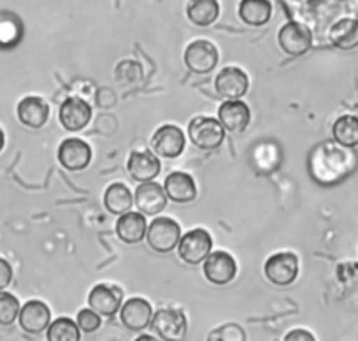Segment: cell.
I'll return each instance as SVG.
<instances>
[{
  "instance_id": "obj_2",
  "label": "cell",
  "mask_w": 358,
  "mask_h": 341,
  "mask_svg": "<svg viewBox=\"0 0 358 341\" xmlns=\"http://www.w3.org/2000/svg\"><path fill=\"white\" fill-rule=\"evenodd\" d=\"M181 239V227L176 220L167 216H158L148 225L146 241L151 250L158 253H169L174 250Z\"/></svg>"
},
{
  "instance_id": "obj_1",
  "label": "cell",
  "mask_w": 358,
  "mask_h": 341,
  "mask_svg": "<svg viewBox=\"0 0 358 341\" xmlns=\"http://www.w3.org/2000/svg\"><path fill=\"white\" fill-rule=\"evenodd\" d=\"M358 167V155L353 148L341 146L334 141H323L313 148L308 158V169L313 180L320 185H336L346 180Z\"/></svg>"
},
{
  "instance_id": "obj_16",
  "label": "cell",
  "mask_w": 358,
  "mask_h": 341,
  "mask_svg": "<svg viewBox=\"0 0 358 341\" xmlns=\"http://www.w3.org/2000/svg\"><path fill=\"white\" fill-rule=\"evenodd\" d=\"M218 122L229 132H244L251 122V113L246 102L225 101L218 109Z\"/></svg>"
},
{
  "instance_id": "obj_3",
  "label": "cell",
  "mask_w": 358,
  "mask_h": 341,
  "mask_svg": "<svg viewBox=\"0 0 358 341\" xmlns=\"http://www.w3.org/2000/svg\"><path fill=\"white\" fill-rule=\"evenodd\" d=\"M188 136L195 146L209 151L222 146L225 139V129L218 120L209 118V116H197L188 125Z\"/></svg>"
},
{
  "instance_id": "obj_28",
  "label": "cell",
  "mask_w": 358,
  "mask_h": 341,
  "mask_svg": "<svg viewBox=\"0 0 358 341\" xmlns=\"http://www.w3.org/2000/svg\"><path fill=\"white\" fill-rule=\"evenodd\" d=\"M332 136L341 146H358V118L355 115H343L334 122Z\"/></svg>"
},
{
  "instance_id": "obj_33",
  "label": "cell",
  "mask_w": 358,
  "mask_h": 341,
  "mask_svg": "<svg viewBox=\"0 0 358 341\" xmlns=\"http://www.w3.org/2000/svg\"><path fill=\"white\" fill-rule=\"evenodd\" d=\"M208 341H246V333L239 323H225L211 330Z\"/></svg>"
},
{
  "instance_id": "obj_21",
  "label": "cell",
  "mask_w": 358,
  "mask_h": 341,
  "mask_svg": "<svg viewBox=\"0 0 358 341\" xmlns=\"http://www.w3.org/2000/svg\"><path fill=\"white\" fill-rule=\"evenodd\" d=\"M130 176L137 181H151L160 173V160L150 151H132L127 164Z\"/></svg>"
},
{
  "instance_id": "obj_6",
  "label": "cell",
  "mask_w": 358,
  "mask_h": 341,
  "mask_svg": "<svg viewBox=\"0 0 358 341\" xmlns=\"http://www.w3.org/2000/svg\"><path fill=\"white\" fill-rule=\"evenodd\" d=\"M211 248L213 239L208 230L204 229L190 230L179 239L178 244L179 257L187 264H192V266L204 263L208 259V255L211 253Z\"/></svg>"
},
{
  "instance_id": "obj_17",
  "label": "cell",
  "mask_w": 358,
  "mask_h": 341,
  "mask_svg": "<svg viewBox=\"0 0 358 341\" xmlns=\"http://www.w3.org/2000/svg\"><path fill=\"white\" fill-rule=\"evenodd\" d=\"M20 327L29 334H39L51 323V312L46 302L29 301L20 309Z\"/></svg>"
},
{
  "instance_id": "obj_36",
  "label": "cell",
  "mask_w": 358,
  "mask_h": 341,
  "mask_svg": "<svg viewBox=\"0 0 358 341\" xmlns=\"http://www.w3.org/2000/svg\"><path fill=\"white\" fill-rule=\"evenodd\" d=\"M283 341H316V337L306 329H294L285 336Z\"/></svg>"
},
{
  "instance_id": "obj_8",
  "label": "cell",
  "mask_w": 358,
  "mask_h": 341,
  "mask_svg": "<svg viewBox=\"0 0 358 341\" xmlns=\"http://www.w3.org/2000/svg\"><path fill=\"white\" fill-rule=\"evenodd\" d=\"M185 64L195 74H209L218 64V50L206 39L194 41L185 51Z\"/></svg>"
},
{
  "instance_id": "obj_30",
  "label": "cell",
  "mask_w": 358,
  "mask_h": 341,
  "mask_svg": "<svg viewBox=\"0 0 358 341\" xmlns=\"http://www.w3.org/2000/svg\"><path fill=\"white\" fill-rule=\"evenodd\" d=\"M115 78L118 85L127 88H136L139 87L144 79L143 67H141L139 62L136 60H123L120 62L118 67L115 71Z\"/></svg>"
},
{
  "instance_id": "obj_14",
  "label": "cell",
  "mask_w": 358,
  "mask_h": 341,
  "mask_svg": "<svg viewBox=\"0 0 358 341\" xmlns=\"http://www.w3.org/2000/svg\"><path fill=\"white\" fill-rule=\"evenodd\" d=\"M248 87H250V79L239 67H225L216 76V92L229 101L244 97Z\"/></svg>"
},
{
  "instance_id": "obj_13",
  "label": "cell",
  "mask_w": 358,
  "mask_h": 341,
  "mask_svg": "<svg viewBox=\"0 0 358 341\" xmlns=\"http://www.w3.org/2000/svg\"><path fill=\"white\" fill-rule=\"evenodd\" d=\"M120 320L130 330H144L153 320V308L143 298H130L120 308Z\"/></svg>"
},
{
  "instance_id": "obj_34",
  "label": "cell",
  "mask_w": 358,
  "mask_h": 341,
  "mask_svg": "<svg viewBox=\"0 0 358 341\" xmlns=\"http://www.w3.org/2000/svg\"><path fill=\"white\" fill-rule=\"evenodd\" d=\"M76 323H78L83 333H95L102 326L101 315L97 312H94L92 308L81 309L78 313V322Z\"/></svg>"
},
{
  "instance_id": "obj_22",
  "label": "cell",
  "mask_w": 358,
  "mask_h": 341,
  "mask_svg": "<svg viewBox=\"0 0 358 341\" xmlns=\"http://www.w3.org/2000/svg\"><path fill=\"white\" fill-rule=\"evenodd\" d=\"M146 230L148 223L143 213L129 211L125 215H120L118 222H116V234L127 244H136L143 241Z\"/></svg>"
},
{
  "instance_id": "obj_25",
  "label": "cell",
  "mask_w": 358,
  "mask_h": 341,
  "mask_svg": "<svg viewBox=\"0 0 358 341\" xmlns=\"http://www.w3.org/2000/svg\"><path fill=\"white\" fill-rule=\"evenodd\" d=\"M187 15L194 25L209 27L220 16L218 0H190L187 6Z\"/></svg>"
},
{
  "instance_id": "obj_12",
  "label": "cell",
  "mask_w": 358,
  "mask_h": 341,
  "mask_svg": "<svg viewBox=\"0 0 358 341\" xmlns=\"http://www.w3.org/2000/svg\"><path fill=\"white\" fill-rule=\"evenodd\" d=\"M134 202L143 215H158L167 206V194L164 190V185H158L155 181H144L136 188Z\"/></svg>"
},
{
  "instance_id": "obj_35",
  "label": "cell",
  "mask_w": 358,
  "mask_h": 341,
  "mask_svg": "<svg viewBox=\"0 0 358 341\" xmlns=\"http://www.w3.org/2000/svg\"><path fill=\"white\" fill-rule=\"evenodd\" d=\"M13 280V267L6 259L0 257V291H4Z\"/></svg>"
},
{
  "instance_id": "obj_5",
  "label": "cell",
  "mask_w": 358,
  "mask_h": 341,
  "mask_svg": "<svg viewBox=\"0 0 358 341\" xmlns=\"http://www.w3.org/2000/svg\"><path fill=\"white\" fill-rule=\"evenodd\" d=\"M264 273L271 284L278 287H287L294 284L299 274V259L292 251L271 255L264 266Z\"/></svg>"
},
{
  "instance_id": "obj_26",
  "label": "cell",
  "mask_w": 358,
  "mask_h": 341,
  "mask_svg": "<svg viewBox=\"0 0 358 341\" xmlns=\"http://www.w3.org/2000/svg\"><path fill=\"white\" fill-rule=\"evenodd\" d=\"M134 204V197L123 183L109 185L104 194V206L113 215H125Z\"/></svg>"
},
{
  "instance_id": "obj_37",
  "label": "cell",
  "mask_w": 358,
  "mask_h": 341,
  "mask_svg": "<svg viewBox=\"0 0 358 341\" xmlns=\"http://www.w3.org/2000/svg\"><path fill=\"white\" fill-rule=\"evenodd\" d=\"M136 341H160V340H157V337L151 336V334H141V336H137Z\"/></svg>"
},
{
  "instance_id": "obj_4",
  "label": "cell",
  "mask_w": 358,
  "mask_h": 341,
  "mask_svg": "<svg viewBox=\"0 0 358 341\" xmlns=\"http://www.w3.org/2000/svg\"><path fill=\"white\" fill-rule=\"evenodd\" d=\"M155 333L164 341H183L188 330V320L181 309L162 308L151 320Z\"/></svg>"
},
{
  "instance_id": "obj_32",
  "label": "cell",
  "mask_w": 358,
  "mask_h": 341,
  "mask_svg": "<svg viewBox=\"0 0 358 341\" xmlns=\"http://www.w3.org/2000/svg\"><path fill=\"white\" fill-rule=\"evenodd\" d=\"M20 301L9 292L0 291V326H11L20 315Z\"/></svg>"
},
{
  "instance_id": "obj_27",
  "label": "cell",
  "mask_w": 358,
  "mask_h": 341,
  "mask_svg": "<svg viewBox=\"0 0 358 341\" xmlns=\"http://www.w3.org/2000/svg\"><path fill=\"white\" fill-rule=\"evenodd\" d=\"M251 160L260 173H273L281 162V151L274 143H258L251 150Z\"/></svg>"
},
{
  "instance_id": "obj_11",
  "label": "cell",
  "mask_w": 358,
  "mask_h": 341,
  "mask_svg": "<svg viewBox=\"0 0 358 341\" xmlns=\"http://www.w3.org/2000/svg\"><path fill=\"white\" fill-rule=\"evenodd\" d=\"M151 146L158 157L176 158L185 150V134L176 125H162L151 137Z\"/></svg>"
},
{
  "instance_id": "obj_31",
  "label": "cell",
  "mask_w": 358,
  "mask_h": 341,
  "mask_svg": "<svg viewBox=\"0 0 358 341\" xmlns=\"http://www.w3.org/2000/svg\"><path fill=\"white\" fill-rule=\"evenodd\" d=\"M22 22L11 13H0V46H15L22 39Z\"/></svg>"
},
{
  "instance_id": "obj_10",
  "label": "cell",
  "mask_w": 358,
  "mask_h": 341,
  "mask_svg": "<svg viewBox=\"0 0 358 341\" xmlns=\"http://www.w3.org/2000/svg\"><path fill=\"white\" fill-rule=\"evenodd\" d=\"M237 263L227 251L209 253L204 260V277L215 285H227L236 278Z\"/></svg>"
},
{
  "instance_id": "obj_24",
  "label": "cell",
  "mask_w": 358,
  "mask_h": 341,
  "mask_svg": "<svg viewBox=\"0 0 358 341\" xmlns=\"http://www.w3.org/2000/svg\"><path fill=\"white\" fill-rule=\"evenodd\" d=\"M239 16L246 25L264 27L273 16V4L268 0H241Z\"/></svg>"
},
{
  "instance_id": "obj_20",
  "label": "cell",
  "mask_w": 358,
  "mask_h": 341,
  "mask_svg": "<svg viewBox=\"0 0 358 341\" xmlns=\"http://www.w3.org/2000/svg\"><path fill=\"white\" fill-rule=\"evenodd\" d=\"M50 106L41 97H25L18 104V120L30 129H41L48 122Z\"/></svg>"
},
{
  "instance_id": "obj_19",
  "label": "cell",
  "mask_w": 358,
  "mask_h": 341,
  "mask_svg": "<svg viewBox=\"0 0 358 341\" xmlns=\"http://www.w3.org/2000/svg\"><path fill=\"white\" fill-rule=\"evenodd\" d=\"M164 190L167 199L178 202V204H187L197 197V187L190 174L187 173H171L165 178Z\"/></svg>"
},
{
  "instance_id": "obj_18",
  "label": "cell",
  "mask_w": 358,
  "mask_h": 341,
  "mask_svg": "<svg viewBox=\"0 0 358 341\" xmlns=\"http://www.w3.org/2000/svg\"><path fill=\"white\" fill-rule=\"evenodd\" d=\"M58 116H60V123L64 125V129L76 132V130H81L88 125V122L92 120V108L83 99L69 97L60 106V115Z\"/></svg>"
},
{
  "instance_id": "obj_9",
  "label": "cell",
  "mask_w": 358,
  "mask_h": 341,
  "mask_svg": "<svg viewBox=\"0 0 358 341\" xmlns=\"http://www.w3.org/2000/svg\"><path fill=\"white\" fill-rule=\"evenodd\" d=\"M123 301V291L116 285L99 284L92 288L88 295L90 308L97 312L99 315L113 316L116 312H120Z\"/></svg>"
},
{
  "instance_id": "obj_7",
  "label": "cell",
  "mask_w": 358,
  "mask_h": 341,
  "mask_svg": "<svg viewBox=\"0 0 358 341\" xmlns=\"http://www.w3.org/2000/svg\"><path fill=\"white\" fill-rule=\"evenodd\" d=\"M278 43L281 50L290 57H302L308 53L313 44L311 30L299 22H288L287 25L281 27Z\"/></svg>"
},
{
  "instance_id": "obj_15",
  "label": "cell",
  "mask_w": 358,
  "mask_h": 341,
  "mask_svg": "<svg viewBox=\"0 0 358 341\" xmlns=\"http://www.w3.org/2000/svg\"><path fill=\"white\" fill-rule=\"evenodd\" d=\"M58 160L67 171H81L92 160V148L78 137L65 139L58 148Z\"/></svg>"
},
{
  "instance_id": "obj_38",
  "label": "cell",
  "mask_w": 358,
  "mask_h": 341,
  "mask_svg": "<svg viewBox=\"0 0 358 341\" xmlns=\"http://www.w3.org/2000/svg\"><path fill=\"white\" fill-rule=\"evenodd\" d=\"M4 143H6V136H4V130L0 129V151H2V148H4Z\"/></svg>"
},
{
  "instance_id": "obj_23",
  "label": "cell",
  "mask_w": 358,
  "mask_h": 341,
  "mask_svg": "<svg viewBox=\"0 0 358 341\" xmlns=\"http://www.w3.org/2000/svg\"><path fill=\"white\" fill-rule=\"evenodd\" d=\"M330 43L339 50H355L358 46V20L343 18L330 27Z\"/></svg>"
},
{
  "instance_id": "obj_29",
  "label": "cell",
  "mask_w": 358,
  "mask_h": 341,
  "mask_svg": "<svg viewBox=\"0 0 358 341\" xmlns=\"http://www.w3.org/2000/svg\"><path fill=\"white\" fill-rule=\"evenodd\" d=\"M48 341H81V329L74 320L60 316L48 327Z\"/></svg>"
}]
</instances>
